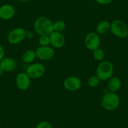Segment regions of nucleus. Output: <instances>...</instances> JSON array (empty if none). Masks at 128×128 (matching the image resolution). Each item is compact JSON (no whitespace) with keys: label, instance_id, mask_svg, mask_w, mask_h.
<instances>
[{"label":"nucleus","instance_id":"nucleus-1","mask_svg":"<svg viewBox=\"0 0 128 128\" xmlns=\"http://www.w3.org/2000/svg\"><path fill=\"white\" fill-rule=\"evenodd\" d=\"M53 23L51 20L46 16H40L35 20L34 28L36 34L39 36L50 35L54 32Z\"/></svg>","mask_w":128,"mask_h":128},{"label":"nucleus","instance_id":"nucleus-2","mask_svg":"<svg viewBox=\"0 0 128 128\" xmlns=\"http://www.w3.org/2000/svg\"><path fill=\"white\" fill-rule=\"evenodd\" d=\"M114 66L108 60H103L96 68V75L100 80V81L109 80L112 77L114 74Z\"/></svg>","mask_w":128,"mask_h":128},{"label":"nucleus","instance_id":"nucleus-3","mask_svg":"<svg viewBox=\"0 0 128 128\" xmlns=\"http://www.w3.org/2000/svg\"><path fill=\"white\" fill-rule=\"evenodd\" d=\"M120 105V98L116 93L108 92L104 94L101 100V106L103 109L108 111H113L119 108Z\"/></svg>","mask_w":128,"mask_h":128},{"label":"nucleus","instance_id":"nucleus-4","mask_svg":"<svg viewBox=\"0 0 128 128\" xmlns=\"http://www.w3.org/2000/svg\"><path fill=\"white\" fill-rule=\"evenodd\" d=\"M110 32L119 38H125L128 36V26L126 23L120 20H116L110 23Z\"/></svg>","mask_w":128,"mask_h":128},{"label":"nucleus","instance_id":"nucleus-5","mask_svg":"<svg viewBox=\"0 0 128 128\" xmlns=\"http://www.w3.org/2000/svg\"><path fill=\"white\" fill-rule=\"evenodd\" d=\"M26 31L24 28H15L8 34L7 40L12 45H18L25 39L26 37Z\"/></svg>","mask_w":128,"mask_h":128},{"label":"nucleus","instance_id":"nucleus-6","mask_svg":"<svg viewBox=\"0 0 128 128\" xmlns=\"http://www.w3.org/2000/svg\"><path fill=\"white\" fill-rule=\"evenodd\" d=\"M45 67L40 63H33L26 68V73L32 79H38L45 75Z\"/></svg>","mask_w":128,"mask_h":128},{"label":"nucleus","instance_id":"nucleus-7","mask_svg":"<svg viewBox=\"0 0 128 128\" xmlns=\"http://www.w3.org/2000/svg\"><path fill=\"white\" fill-rule=\"evenodd\" d=\"M101 40L100 36L98 33L90 32L86 36L84 39V45L88 50L90 51L100 48Z\"/></svg>","mask_w":128,"mask_h":128},{"label":"nucleus","instance_id":"nucleus-8","mask_svg":"<svg viewBox=\"0 0 128 128\" xmlns=\"http://www.w3.org/2000/svg\"><path fill=\"white\" fill-rule=\"evenodd\" d=\"M82 86V80L78 77L70 76L65 79L64 87L67 90L70 92H76L79 90Z\"/></svg>","mask_w":128,"mask_h":128},{"label":"nucleus","instance_id":"nucleus-9","mask_svg":"<svg viewBox=\"0 0 128 128\" xmlns=\"http://www.w3.org/2000/svg\"><path fill=\"white\" fill-rule=\"evenodd\" d=\"M36 58L42 61H49L55 56V51L50 46H40L35 50Z\"/></svg>","mask_w":128,"mask_h":128},{"label":"nucleus","instance_id":"nucleus-10","mask_svg":"<svg viewBox=\"0 0 128 128\" xmlns=\"http://www.w3.org/2000/svg\"><path fill=\"white\" fill-rule=\"evenodd\" d=\"M32 83V78L26 72H21L16 77V85L19 90L25 91L29 89Z\"/></svg>","mask_w":128,"mask_h":128},{"label":"nucleus","instance_id":"nucleus-11","mask_svg":"<svg viewBox=\"0 0 128 128\" xmlns=\"http://www.w3.org/2000/svg\"><path fill=\"white\" fill-rule=\"evenodd\" d=\"M16 13L15 8L10 4H4L0 6V19L4 21L12 20Z\"/></svg>","mask_w":128,"mask_h":128},{"label":"nucleus","instance_id":"nucleus-12","mask_svg":"<svg viewBox=\"0 0 128 128\" xmlns=\"http://www.w3.org/2000/svg\"><path fill=\"white\" fill-rule=\"evenodd\" d=\"M50 45L55 48H62L66 44V37L62 33L52 32L50 35Z\"/></svg>","mask_w":128,"mask_h":128},{"label":"nucleus","instance_id":"nucleus-13","mask_svg":"<svg viewBox=\"0 0 128 128\" xmlns=\"http://www.w3.org/2000/svg\"><path fill=\"white\" fill-rule=\"evenodd\" d=\"M0 66L4 72H13L16 70L18 64L13 58L4 57L0 62Z\"/></svg>","mask_w":128,"mask_h":128},{"label":"nucleus","instance_id":"nucleus-14","mask_svg":"<svg viewBox=\"0 0 128 128\" xmlns=\"http://www.w3.org/2000/svg\"><path fill=\"white\" fill-rule=\"evenodd\" d=\"M122 87V82L118 77H111L109 80L108 84V90L109 92L117 93Z\"/></svg>","mask_w":128,"mask_h":128},{"label":"nucleus","instance_id":"nucleus-15","mask_svg":"<svg viewBox=\"0 0 128 128\" xmlns=\"http://www.w3.org/2000/svg\"><path fill=\"white\" fill-rule=\"evenodd\" d=\"M97 33L99 35H106L110 30V23L106 20L101 21L96 26Z\"/></svg>","mask_w":128,"mask_h":128},{"label":"nucleus","instance_id":"nucleus-16","mask_svg":"<svg viewBox=\"0 0 128 128\" xmlns=\"http://www.w3.org/2000/svg\"><path fill=\"white\" fill-rule=\"evenodd\" d=\"M22 61L26 64H32L36 58L35 51L34 50H27L22 55Z\"/></svg>","mask_w":128,"mask_h":128},{"label":"nucleus","instance_id":"nucleus-17","mask_svg":"<svg viewBox=\"0 0 128 128\" xmlns=\"http://www.w3.org/2000/svg\"><path fill=\"white\" fill-rule=\"evenodd\" d=\"M54 32L63 33L66 29V23L63 20H57L53 24Z\"/></svg>","mask_w":128,"mask_h":128},{"label":"nucleus","instance_id":"nucleus-18","mask_svg":"<svg viewBox=\"0 0 128 128\" xmlns=\"http://www.w3.org/2000/svg\"><path fill=\"white\" fill-rule=\"evenodd\" d=\"M92 52H93V56L95 60L99 62H102L104 60L106 54L103 49L98 48V49H96Z\"/></svg>","mask_w":128,"mask_h":128},{"label":"nucleus","instance_id":"nucleus-19","mask_svg":"<svg viewBox=\"0 0 128 128\" xmlns=\"http://www.w3.org/2000/svg\"><path fill=\"white\" fill-rule=\"evenodd\" d=\"M100 80L99 79L98 76L95 75V76H92L90 77H89L88 81H87V84L91 88H96L98 86H99V85L100 84Z\"/></svg>","mask_w":128,"mask_h":128},{"label":"nucleus","instance_id":"nucleus-20","mask_svg":"<svg viewBox=\"0 0 128 128\" xmlns=\"http://www.w3.org/2000/svg\"><path fill=\"white\" fill-rule=\"evenodd\" d=\"M38 43L40 46H48L50 45V35H43L40 36L38 40Z\"/></svg>","mask_w":128,"mask_h":128},{"label":"nucleus","instance_id":"nucleus-21","mask_svg":"<svg viewBox=\"0 0 128 128\" xmlns=\"http://www.w3.org/2000/svg\"><path fill=\"white\" fill-rule=\"evenodd\" d=\"M36 128H52V126L49 122L45 120V121H42L38 123Z\"/></svg>","mask_w":128,"mask_h":128},{"label":"nucleus","instance_id":"nucleus-22","mask_svg":"<svg viewBox=\"0 0 128 128\" xmlns=\"http://www.w3.org/2000/svg\"><path fill=\"white\" fill-rule=\"evenodd\" d=\"M114 0H96V2L102 5H108L110 4Z\"/></svg>","mask_w":128,"mask_h":128},{"label":"nucleus","instance_id":"nucleus-23","mask_svg":"<svg viewBox=\"0 0 128 128\" xmlns=\"http://www.w3.org/2000/svg\"><path fill=\"white\" fill-rule=\"evenodd\" d=\"M4 56H5V51L3 45L0 44V62L4 58Z\"/></svg>","mask_w":128,"mask_h":128},{"label":"nucleus","instance_id":"nucleus-24","mask_svg":"<svg viewBox=\"0 0 128 128\" xmlns=\"http://www.w3.org/2000/svg\"><path fill=\"white\" fill-rule=\"evenodd\" d=\"M3 72H3V69H2V67H1V66H0V77H1V76L3 74Z\"/></svg>","mask_w":128,"mask_h":128},{"label":"nucleus","instance_id":"nucleus-25","mask_svg":"<svg viewBox=\"0 0 128 128\" xmlns=\"http://www.w3.org/2000/svg\"><path fill=\"white\" fill-rule=\"evenodd\" d=\"M18 1H19V2H24V3H26V2H30V0H18Z\"/></svg>","mask_w":128,"mask_h":128}]
</instances>
